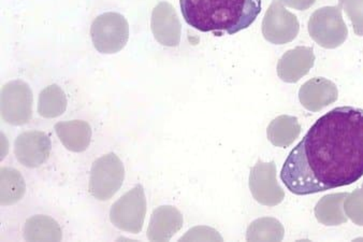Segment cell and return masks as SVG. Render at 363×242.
I'll return each instance as SVG.
<instances>
[{"label":"cell","mask_w":363,"mask_h":242,"mask_svg":"<svg viewBox=\"0 0 363 242\" xmlns=\"http://www.w3.org/2000/svg\"><path fill=\"white\" fill-rule=\"evenodd\" d=\"M51 138L40 131H25L14 141V155L27 168L43 166L51 154Z\"/></svg>","instance_id":"obj_10"},{"label":"cell","mask_w":363,"mask_h":242,"mask_svg":"<svg viewBox=\"0 0 363 242\" xmlns=\"http://www.w3.org/2000/svg\"><path fill=\"white\" fill-rule=\"evenodd\" d=\"M301 126L295 116H279L269 124L267 136L274 147L288 148L299 137Z\"/></svg>","instance_id":"obj_17"},{"label":"cell","mask_w":363,"mask_h":242,"mask_svg":"<svg viewBox=\"0 0 363 242\" xmlns=\"http://www.w3.org/2000/svg\"><path fill=\"white\" fill-rule=\"evenodd\" d=\"M315 64L314 50L297 47L286 52L277 62V76L286 83H297L310 72Z\"/></svg>","instance_id":"obj_12"},{"label":"cell","mask_w":363,"mask_h":242,"mask_svg":"<svg viewBox=\"0 0 363 242\" xmlns=\"http://www.w3.org/2000/svg\"><path fill=\"white\" fill-rule=\"evenodd\" d=\"M339 6L352 21L357 36L363 37V0H339Z\"/></svg>","instance_id":"obj_23"},{"label":"cell","mask_w":363,"mask_h":242,"mask_svg":"<svg viewBox=\"0 0 363 242\" xmlns=\"http://www.w3.org/2000/svg\"><path fill=\"white\" fill-rule=\"evenodd\" d=\"M151 26L154 37L160 45L164 47H177L179 45L182 25L170 4H158L152 14Z\"/></svg>","instance_id":"obj_11"},{"label":"cell","mask_w":363,"mask_h":242,"mask_svg":"<svg viewBox=\"0 0 363 242\" xmlns=\"http://www.w3.org/2000/svg\"><path fill=\"white\" fill-rule=\"evenodd\" d=\"M1 193L0 202L1 206H10L16 204L24 197L26 185L20 171L9 167L1 168Z\"/></svg>","instance_id":"obj_19"},{"label":"cell","mask_w":363,"mask_h":242,"mask_svg":"<svg viewBox=\"0 0 363 242\" xmlns=\"http://www.w3.org/2000/svg\"><path fill=\"white\" fill-rule=\"evenodd\" d=\"M185 22L215 36L248 28L262 12V0H179Z\"/></svg>","instance_id":"obj_2"},{"label":"cell","mask_w":363,"mask_h":242,"mask_svg":"<svg viewBox=\"0 0 363 242\" xmlns=\"http://www.w3.org/2000/svg\"><path fill=\"white\" fill-rule=\"evenodd\" d=\"M56 135L69 151L81 153L91 145V127L85 121H68L55 125Z\"/></svg>","instance_id":"obj_15"},{"label":"cell","mask_w":363,"mask_h":242,"mask_svg":"<svg viewBox=\"0 0 363 242\" xmlns=\"http://www.w3.org/2000/svg\"><path fill=\"white\" fill-rule=\"evenodd\" d=\"M250 189L256 202L267 207L281 204L285 197V192L279 187L277 179V165L273 162L257 164L250 169Z\"/></svg>","instance_id":"obj_9"},{"label":"cell","mask_w":363,"mask_h":242,"mask_svg":"<svg viewBox=\"0 0 363 242\" xmlns=\"http://www.w3.org/2000/svg\"><path fill=\"white\" fill-rule=\"evenodd\" d=\"M339 91L333 81L313 78L304 83L299 91L300 104L311 112H318L337 101Z\"/></svg>","instance_id":"obj_13"},{"label":"cell","mask_w":363,"mask_h":242,"mask_svg":"<svg viewBox=\"0 0 363 242\" xmlns=\"http://www.w3.org/2000/svg\"><path fill=\"white\" fill-rule=\"evenodd\" d=\"M33 92L24 81L7 83L1 89V118L8 124L20 126L33 118Z\"/></svg>","instance_id":"obj_7"},{"label":"cell","mask_w":363,"mask_h":242,"mask_svg":"<svg viewBox=\"0 0 363 242\" xmlns=\"http://www.w3.org/2000/svg\"><path fill=\"white\" fill-rule=\"evenodd\" d=\"M147 210V197L143 187L137 185L112 204L110 221L121 231L139 233L143 229Z\"/></svg>","instance_id":"obj_6"},{"label":"cell","mask_w":363,"mask_h":242,"mask_svg":"<svg viewBox=\"0 0 363 242\" xmlns=\"http://www.w3.org/2000/svg\"><path fill=\"white\" fill-rule=\"evenodd\" d=\"M311 38L325 49L341 47L348 36V29L342 16V9L323 7L311 16L308 25Z\"/></svg>","instance_id":"obj_4"},{"label":"cell","mask_w":363,"mask_h":242,"mask_svg":"<svg viewBox=\"0 0 363 242\" xmlns=\"http://www.w3.org/2000/svg\"><path fill=\"white\" fill-rule=\"evenodd\" d=\"M284 238V227L273 218H262L254 221L247 229V241H281Z\"/></svg>","instance_id":"obj_21"},{"label":"cell","mask_w":363,"mask_h":242,"mask_svg":"<svg viewBox=\"0 0 363 242\" xmlns=\"http://www.w3.org/2000/svg\"><path fill=\"white\" fill-rule=\"evenodd\" d=\"M125 167L116 153H108L94 162L89 177L91 195L100 202L110 200L122 187Z\"/></svg>","instance_id":"obj_3"},{"label":"cell","mask_w":363,"mask_h":242,"mask_svg":"<svg viewBox=\"0 0 363 242\" xmlns=\"http://www.w3.org/2000/svg\"><path fill=\"white\" fill-rule=\"evenodd\" d=\"M279 1L291 9L306 11L314 5L316 0H279Z\"/></svg>","instance_id":"obj_24"},{"label":"cell","mask_w":363,"mask_h":242,"mask_svg":"<svg viewBox=\"0 0 363 242\" xmlns=\"http://www.w3.org/2000/svg\"><path fill=\"white\" fill-rule=\"evenodd\" d=\"M67 104L64 91L58 85H50L39 95L38 114L45 119L57 118L66 111Z\"/></svg>","instance_id":"obj_20"},{"label":"cell","mask_w":363,"mask_h":242,"mask_svg":"<svg viewBox=\"0 0 363 242\" xmlns=\"http://www.w3.org/2000/svg\"><path fill=\"white\" fill-rule=\"evenodd\" d=\"M299 29L297 16L288 11L279 0H273L262 20L264 39L273 45H286L295 40Z\"/></svg>","instance_id":"obj_8"},{"label":"cell","mask_w":363,"mask_h":242,"mask_svg":"<svg viewBox=\"0 0 363 242\" xmlns=\"http://www.w3.org/2000/svg\"><path fill=\"white\" fill-rule=\"evenodd\" d=\"M363 177V110L345 106L319 118L290 152L281 168L295 195L346 187Z\"/></svg>","instance_id":"obj_1"},{"label":"cell","mask_w":363,"mask_h":242,"mask_svg":"<svg viewBox=\"0 0 363 242\" xmlns=\"http://www.w3.org/2000/svg\"><path fill=\"white\" fill-rule=\"evenodd\" d=\"M91 36L94 47L99 53H118L129 39L128 22L122 14L106 12L94 21Z\"/></svg>","instance_id":"obj_5"},{"label":"cell","mask_w":363,"mask_h":242,"mask_svg":"<svg viewBox=\"0 0 363 242\" xmlns=\"http://www.w3.org/2000/svg\"><path fill=\"white\" fill-rule=\"evenodd\" d=\"M24 239L26 241H60L62 229L50 216H33L25 223Z\"/></svg>","instance_id":"obj_18"},{"label":"cell","mask_w":363,"mask_h":242,"mask_svg":"<svg viewBox=\"0 0 363 242\" xmlns=\"http://www.w3.org/2000/svg\"><path fill=\"white\" fill-rule=\"evenodd\" d=\"M362 187H363V185H362Z\"/></svg>","instance_id":"obj_25"},{"label":"cell","mask_w":363,"mask_h":242,"mask_svg":"<svg viewBox=\"0 0 363 242\" xmlns=\"http://www.w3.org/2000/svg\"><path fill=\"white\" fill-rule=\"evenodd\" d=\"M348 193L330 194L319 200L315 207V216L321 224L325 226H337L347 222V216L344 211V200Z\"/></svg>","instance_id":"obj_16"},{"label":"cell","mask_w":363,"mask_h":242,"mask_svg":"<svg viewBox=\"0 0 363 242\" xmlns=\"http://www.w3.org/2000/svg\"><path fill=\"white\" fill-rule=\"evenodd\" d=\"M344 211L358 226H363V187L348 194L344 200Z\"/></svg>","instance_id":"obj_22"},{"label":"cell","mask_w":363,"mask_h":242,"mask_svg":"<svg viewBox=\"0 0 363 242\" xmlns=\"http://www.w3.org/2000/svg\"><path fill=\"white\" fill-rule=\"evenodd\" d=\"M183 216L175 207H158L152 214L147 238L150 241H169L183 227Z\"/></svg>","instance_id":"obj_14"}]
</instances>
